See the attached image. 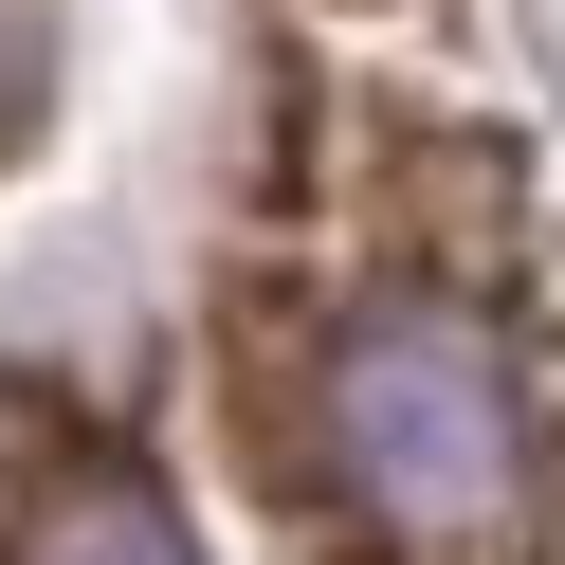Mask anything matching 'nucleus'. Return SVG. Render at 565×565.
Masks as SVG:
<instances>
[{"label": "nucleus", "instance_id": "nucleus-1", "mask_svg": "<svg viewBox=\"0 0 565 565\" xmlns=\"http://www.w3.org/2000/svg\"><path fill=\"white\" fill-rule=\"evenodd\" d=\"M329 456H347V492H365L383 529H419V547L511 529V492H529L511 347H492L475 310H365V329L329 347Z\"/></svg>", "mask_w": 565, "mask_h": 565}, {"label": "nucleus", "instance_id": "nucleus-2", "mask_svg": "<svg viewBox=\"0 0 565 565\" xmlns=\"http://www.w3.org/2000/svg\"><path fill=\"white\" fill-rule=\"evenodd\" d=\"M19 565H201V547L164 529V492H128V475H74V492H38Z\"/></svg>", "mask_w": 565, "mask_h": 565}]
</instances>
